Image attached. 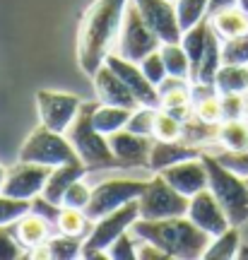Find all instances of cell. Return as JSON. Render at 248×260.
Instances as JSON below:
<instances>
[{"mask_svg":"<svg viewBox=\"0 0 248 260\" xmlns=\"http://www.w3.org/2000/svg\"><path fill=\"white\" fill-rule=\"evenodd\" d=\"M128 0H94L77 27V63L92 77L113 51Z\"/></svg>","mask_w":248,"mask_h":260,"instance_id":"obj_1","label":"cell"},{"mask_svg":"<svg viewBox=\"0 0 248 260\" xmlns=\"http://www.w3.org/2000/svg\"><path fill=\"white\" fill-rule=\"evenodd\" d=\"M138 241H149L159 246L171 260H198L205 255L212 236L195 226L188 217L171 219H142L138 217L130 226Z\"/></svg>","mask_w":248,"mask_h":260,"instance_id":"obj_2","label":"cell"},{"mask_svg":"<svg viewBox=\"0 0 248 260\" xmlns=\"http://www.w3.org/2000/svg\"><path fill=\"white\" fill-rule=\"evenodd\" d=\"M94 106H97V102H82L73 125L65 133V138L70 140L75 154H77V159L87 167V171L116 169V167H120V164H118V159H116V154L111 152L109 138L101 135L99 130L92 125Z\"/></svg>","mask_w":248,"mask_h":260,"instance_id":"obj_3","label":"cell"},{"mask_svg":"<svg viewBox=\"0 0 248 260\" xmlns=\"http://www.w3.org/2000/svg\"><path fill=\"white\" fill-rule=\"evenodd\" d=\"M207 169V188L234 226L248 224V181L222 167L214 154H200Z\"/></svg>","mask_w":248,"mask_h":260,"instance_id":"obj_4","label":"cell"},{"mask_svg":"<svg viewBox=\"0 0 248 260\" xmlns=\"http://www.w3.org/2000/svg\"><path fill=\"white\" fill-rule=\"evenodd\" d=\"M75 159H77V154H75L70 140L63 133H55L41 123L29 133L27 140L19 147V161H32V164H41L48 169L75 161Z\"/></svg>","mask_w":248,"mask_h":260,"instance_id":"obj_5","label":"cell"},{"mask_svg":"<svg viewBox=\"0 0 248 260\" xmlns=\"http://www.w3.org/2000/svg\"><path fill=\"white\" fill-rule=\"evenodd\" d=\"M162 46L157 34L149 29V24L142 19L140 10L135 8V3L128 0L126 5V15H123V24H120V31L116 37V44H113V51L116 56L126 58L130 63H140L145 56H149L152 51Z\"/></svg>","mask_w":248,"mask_h":260,"instance_id":"obj_6","label":"cell"},{"mask_svg":"<svg viewBox=\"0 0 248 260\" xmlns=\"http://www.w3.org/2000/svg\"><path fill=\"white\" fill-rule=\"evenodd\" d=\"M147 181H142V178H106V181H101L92 188V198H89V205L84 207V214L92 222H97L104 214L138 200L145 193Z\"/></svg>","mask_w":248,"mask_h":260,"instance_id":"obj_7","label":"cell"},{"mask_svg":"<svg viewBox=\"0 0 248 260\" xmlns=\"http://www.w3.org/2000/svg\"><path fill=\"white\" fill-rule=\"evenodd\" d=\"M188 203L191 198L174 190L162 178V174H157L147 181L145 193L138 198V210L142 219H171V217H183L188 212Z\"/></svg>","mask_w":248,"mask_h":260,"instance_id":"obj_8","label":"cell"},{"mask_svg":"<svg viewBox=\"0 0 248 260\" xmlns=\"http://www.w3.org/2000/svg\"><path fill=\"white\" fill-rule=\"evenodd\" d=\"M138 217H140L138 200H133V203L123 205L118 210L104 214L101 219H97V222L92 224L89 236L82 241V258H92L94 253L109 251L111 243L116 241L123 232H128Z\"/></svg>","mask_w":248,"mask_h":260,"instance_id":"obj_9","label":"cell"},{"mask_svg":"<svg viewBox=\"0 0 248 260\" xmlns=\"http://www.w3.org/2000/svg\"><path fill=\"white\" fill-rule=\"evenodd\" d=\"M82 106V99L70 92H55V89H39L37 92V111L39 123L55 133H68L75 116Z\"/></svg>","mask_w":248,"mask_h":260,"instance_id":"obj_10","label":"cell"},{"mask_svg":"<svg viewBox=\"0 0 248 260\" xmlns=\"http://www.w3.org/2000/svg\"><path fill=\"white\" fill-rule=\"evenodd\" d=\"M48 174H51L48 167L32 164V161H17L15 167H10L5 171V181H3L0 193L17 198V200H34L46 186Z\"/></svg>","mask_w":248,"mask_h":260,"instance_id":"obj_11","label":"cell"},{"mask_svg":"<svg viewBox=\"0 0 248 260\" xmlns=\"http://www.w3.org/2000/svg\"><path fill=\"white\" fill-rule=\"evenodd\" d=\"M140 10L142 19L149 24V29L157 34L159 44H181L183 31L176 19L174 0H133Z\"/></svg>","mask_w":248,"mask_h":260,"instance_id":"obj_12","label":"cell"},{"mask_svg":"<svg viewBox=\"0 0 248 260\" xmlns=\"http://www.w3.org/2000/svg\"><path fill=\"white\" fill-rule=\"evenodd\" d=\"M185 217H188L195 226H200L202 232H207L210 236H220L222 232H227L231 226L229 217L224 214L222 205L217 203V198L212 195L210 188H205V190H200V193H195L193 198H191Z\"/></svg>","mask_w":248,"mask_h":260,"instance_id":"obj_13","label":"cell"},{"mask_svg":"<svg viewBox=\"0 0 248 260\" xmlns=\"http://www.w3.org/2000/svg\"><path fill=\"white\" fill-rule=\"evenodd\" d=\"M104 63L109 65L111 70H113V73H116L120 80L126 82V87L133 92V96L138 99L140 106L159 109V92H157L154 84H152L147 77L142 75V70H140L138 63H130V60L116 56V53H109Z\"/></svg>","mask_w":248,"mask_h":260,"instance_id":"obj_14","label":"cell"},{"mask_svg":"<svg viewBox=\"0 0 248 260\" xmlns=\"http://www.w3.org/2000/svg\"><path fill=\"white\" fill-rule=\"evenodd\" d=\"M169 186L178 190L185 198H193L195 193H200L207 188V169L202 157H193V159H183L178 164H171L159 171Z\"/></svg>","mask_w":248,"mask_h":260,"instance_id":"obj_15","label":"cell"},{"mask_svg":"<svg viewBox=\"0 0 248 260\" xmlns=\"http://www.w3.org/2000/svg\"><path fill=\"white\" fill-rule=\"evenodd\" d=\"M106 138H109L111 152L116 154L120 167H147L149 149H152V142H154L152 138L138 135V133H133L128 128L116 130Z\"/></svg>","mask_w":248,"mask_h":260,"instance_id":"obj_16","label":"cell"},{"mask_svg":"<svg viewBox=\"0 0 248 260\" xmlns=\"http://www.w3.org/2000/svg\"><path fill=\"white\" fill-rule=\"evenodd\" d=\"M92 82H94V94H97V102L99 104L123 106V109H133V111L140 106L138 99L133 96V92L126 87V82L106 63L92 75Z\"/></svg>","mask_w":248,"mask_h":260,"instance_id":"obj_17","label":"cell"},{"mask_svg":"<svg viewBox=\"0 0 248 260\" xmlns=\"http://www.w3.org/2000/svg\"><path fill=\"white\" fill-rule=\"evenodd\" d=\"M157 92H159V109H164L171 116H176L181 123L193 118V104H191L188 80L166 77L164 82L157 84Z\"/></svg>","mask_w":248,"mask_h":260,"instance_id":"obj_18","label":"cell"},{"mask_svg":"<svg viewBox=\"0 0 248 260\" xmlns=\"http://www.w3.org/2000/svg\"><path fill=\"white\" fill-rule=\"evenodd\" d=\"M51 226L53 224L46 222L41 214L32 212L29 210L27 214H22L15 224H10V229L27 251H37L39 246H46V241L51 239Z\"/></svg>","mask_w":248,"mask_h":260,"instance_id":"obj_19","label":"cell"},{"mask_svg":"<svg viewBox=\"0 0 248 260\" xmlns=\"http://www.w3.org/2000/svg\"><path fill=\"white\" fill-rule=\"evenodd\" d=\"M84 174H87V167H84L80 159L68 161V164H60V167H53L51 169V174H48V178H46V186H44L41 195L46 198L48 203L60 205L63 203L65 190L73 186L75 181H80Z\"/></svg>","mask_w":248,"mask_h":260,"instance_id":"obj_20","label":"cell"},{"mask_svg":"<svg viewBox=\"0 0 248 260\" xmlns=\"http://www.w3.org/2000/svg\"><path fill=\"white\" fill-rule=\"evenodd\" d=\"M202 152L193 145H185L183 140H174V142H166V140H154L152 142V149H149V159L147 167L152 171H162V169L171 167V164H178L183 159H193L200 157Z\"/></svg>","mask_w":248,"mask_h":260,"instance_id":"obj_21","label":"cell"},{"mask_svg":"<svg viewBox=\"0 0 248 260\" xmlns=\"http://www.w3.org/2000/svg\"><path fill=\"white\" fill-rule=\"evenodd\" d=\"M207 34H210V19L205 17V19H200L195 27L183 31V37H181V46H183L185 56L191 60V82L198 80L202 53H205V46H207Z\"/></svg>","mask_w":248,"mask_h":260,"instance_id":"obj_22","label":"cell"},{"mask_svg":"<svg viewBox=\"0 0 248 260\" xmlns=\"http://www.w3.org/2000/svg\"><path fill=\"white\" fill-rule=\"evenodd\" d=\"M207 19H210V27L214 29V34H217L222 41L236 39V37H241V34L248 31V17L239 10V5L220 10V12L210 15Z\"/></svg>","mask_w":248,"mask_h":260,"instance_id":"obj_23","label":"cell"},{"mask_svg":"<svg viewBox=\"0 0 248 260\" xmlns=\"http://www.w3.org/2000/svg\"><path fill=\"white\" fill-rule=\"evenodd\" d=\"M133 109H123V106H109V104H99L92 111V125L99 130L101 135H111L116 130H123L128 125V118Z\"/></svg>","mask_w":248,"mask_h":260,"instance_id":"obj_24","label":"cell"},{"mask_svg":"<svg viewBox=\"0 0 248 260\" xmlns=\"http://www.w3.org/2000/svg\"><path fill=\"white\" fill-rule=\"evenodd\" d=\"M214 87L220 94H246L248 92V65L222 63L214 75Z\"/></svg>","mask_w":248,"mask_h":260,"instance_id":"obj_25","label":"cell"},{"mask_svg":"<svg viewBox=\"0 0 248 260\" xmlns=\"http://www.w3.org/2000/svg\"><path fill=\"white\" fill-rule=\"evenodd\" d=\"M239 246H241V229L231 224L229 229L222 232L220 236H212V241L202 258L205 260H231V258H236Z\"/></svg>","mask_w":248,"mask_h":260,"instance_id":"obj_26","label":"cell"},{"mask_svg":"<svg viewBox=\"0 0 248 260\" xmlns=\"http://www.w3.org/2000/svg\"><path fill=\"white\" fill-rule=\"evenodd\" d=\"M217 142L224 149H231V152L246 149L248 147V121H243V118L222 121L217 125Z\"/></svg>","mask_w":248,"mask_h":260,"instance_id":"obj_27","label":"cell"},{"mask_svg":"<svg viewBox=\"0 0 248 260\" xmlns=\"http://www.w3.org/2000/svg\"><path fill=\"white\" fill-rule=\"evenodd\" d=\"M55 229L65 236H77V239H87L92 232V219L84 214V210H75V207H60Z\"/></svg>","mask_w":248,"mask_h":260,"instance_id":"obj_28","label":"cell"},{"mask_svg":"<svg viewBox=\"0 0 248 260\" xmlns=\"http://www.w3.org/2000/svg\"><path fill=\"white\" fill-rule=\"evenodd\" d=\"M222 68V39L214 34V29L210 27L207 34V46L202 53V63L198 70V80L195 82H205V84H214V75Z\"/></svg>","mask_w":248,"mask_h":260,"instance_id":"obj_29","label":"cell"},{"mask_svg":"<svg viewBox=\"0 0 248 260\" xmlns=\"http://www.w3.org/2000/svg\"><path fill=\"white\" fill-rule=\"evenodd\" d=\"M159 53L164 58L166 73L169 77H178V80H191V60L185 56L181 44H162Z\"/></svg>","mask_w":248,"mask_h":260,"instance_id":"obj_30","label":"cell"},{"mask_svg":"<svg viewBox=\"0 0 248 260\" xmlns=\"http://www.w3.org/2000/svg\"><path fill=\"white\" fill-rule=\"evenodd\" d=\"M176 19L181 31H188L191 27H195L200 19L207 17V5L210 0H176Z\"/></svg>","mask_w":248,"mask_h":260,"instance_id":"obj_31","label":"cell"},{"mask_svg":"<svg viewBox=\"0 0 248 260\" xmlns=\"http://www.w3.org/2000/svg\"><path fill=\"white\" fill-rule=\"evenodd\" d=\"M46 248H48V258L53 260L82 258V239H77V236H65V234L51 236L46 241Z\"/></svg>","mask_w":248,"mask_h":260,"instance_id":"obj_32","label":"cell"},{"mask_svg":"<svg viewBox=\"0 0 248 260\" xmlns=\"http://www.w3.org/2000/svg\"><path fill=\"white\" fill-rule=\"evenodd\" d=\"M181 135H183V123L164 109H157L154 123H152V140L174 142V140H181Z\"/></svg>","mask_w":248,"mask_h":260,"instance_id":"obj_33","label":"cell"},{"mask_svg":"<svg viewBox=\"0 0 248 260\" xmlns=\"http://www.w3.org/2000/svg\"><path fill=\"white\" fill-rule=\"evenodd\" d=\"M193 116L198 118V121L207 123V125H220V123L224 121V116H222L220 92L207 94V96H202V99L193 102Z\"/></svg>","mask_w":248,"mask_h":260,"instance_id":"obj_34","label":"cell"},{"mask_svg":"<svg viewBox=\"0 0 248 260\" xmlns=\"http://www.w3.org/2000/svg\"><path fill=\"white\" fill-rule=\"evenodd\" d=\"M29 210H32V200H17V198H10V195L0 193V226L15 224Z\"/></svg>","mask_w":248,"mask_h":260,"instance_id":"obj_35","label":"cell"},{"mask_svg":"<svg viewBox=\"0 0 248 260\" xmlns=\"http://www.w3.org/2000/svg\"><path fill=\"white\" fill-rule=\"evenodd\" d=\"M222 63L248 65V31L236 39L222 41Z\"/></svg>","mask_w":248,"mask_h":260,"instance_id":"obj_36","label":"cell"},{"mask_svg":"<svg viewBox=\"0 0 248 260\" xmlns=\"http://www.w3.org/2000/svg\"><path fill=\"white\" fill-rule=\"evenodd\" d=\"M138 239L133 236V232H123L116 241L109 246V258L111 260H135L138 258Z\"/></svg>","mask_w":248,"mask_h":260,"instance_id":"obj_37","label":"cell"},{"mask_svg":"<svg viewBox=\"0 0 248 260\" xmlns=\"http://www.w3.org/2000/svg\"><path fill=\"white\" fill-rule=\"evenodd\" d=\"M138 65H140V70H142V75H145V77H147L154 87L159 82H164L166 77H169V73H166V65H164V58H162V53H159V48H157V51H152L149 56H145Z\"/></svg>","mask_w":248,"mask_h":260,"instance_id":"obj_38","label":"cell"},{"mask_svg":"<svg viewBox=\"0 0 248 260\" xmlns=\"http://www.w3.org/2000/svg\"><path fill=\"white\" fill-rule=\"evenodd\" d=\"M222 167H227L229 171H234L236 176L248 178V147L241 152H231V149H222L220 154H214Z\"/></svg>","mask_w":248,"mask_h":260,"instance_id":"obj_39","label":"cell"},{"mask_svg":"<svg viewBox=\"0 0 248 260\" xmlns=\"http://www.w3.org/2000/svg\"><path fill=\"white\" fill-rule=\"evenodd\" d=\"M27 248L15 239L12 229L8 226H0V260H17V258H27Z\"/></svg>","mask_w":248,"mask_h":260,"instance_id":"obj_40","label":"cell"},{"mask_svg":"<svg viewBox=\"0 0 248 260\" xmlns=\"http://www.w3.org/2000/svg\"><path fill=\"white\" fill-rule=\"evenodd\" d=\"M154 113L157 109H149V106H138L135 111L130 113L128 118V125L126 128L138 133V135H147L152 138V123H154Z\"/></svg>","mask_w":248,"mask_h":260,"instance_id":"obj_41","label":"cell"},{"mask_svg":"<svg viewBox=\"0 0 248 260\" xmlns=\"http://www.w3.org/2000/svg\"><path fill=\"white\" fill-rule=\"evenodd\" d=\"M89 198H92V188H89L82 181V178H80V181H75L73 186L65 190L60 207H75V210H84V207L89 205Z\"/></svg>","mask_w":248,"mask_h":260,"instance_id":"obj_42","label":"cell"},{"mask_svg":"<svg viewBox=\"0 0 248 260\" xmlns=\"http://www.w3.org/2000/svg\"><path fill=\"white\" fill-rule=\"evenodd\" d=\"M222 99V116L224 121L243 118V94H220Z\"/></svg>","mask_w":248,"mask_h":260,"instance_id":"obj_43","label":"cell"},{"mask_svg":"<svg viewBox=\"0 0 248 260\" xmlns=\"http://www.w3.org/2000/svg\"><path fill=\"white\" fill-rule=\"evenodd\" d=\"M32 212H37L41 214L46 222H51L55 226V222H58V214H60V205H53V203H48L44 195H37L34 200H32Z\"/></svg>","mask_w":248,"mask_h":260,"instance_id":"obj_44","label":"cell"},{"mask_svg":"<svg viewBox=\"0 0 248 260\" xmlns=\"http://www.w3.org/2000/svg\"><path fill=\"white\" fill-rule=\"evenodd\" d=\"M138 258L140 260H171L162 248H159V246H154V243H149V241H140Z\"/></svg>","mask_w":248,"mask_h":260,"instance_id":"obj_45","label":"cell"},{"mask_svg":"<svg viewBox=\"0 0 248 260\" xmlns=\"http://www.w3.org/2000/svg\"><path fill=\"white\" fill-rule=\"evenodd\" d=\"M239 0H210V5H207V17L214 15V12H220V10H227V8H234Z\"/></svg>","mask_w":248,"mask_h":260,"instance_id":"obj_46","label":"cell"},{"mask_svg":"<svg viewBox=\"0 0 248 260\" xmlns=\"http://www.w3.org/2000/svg\"><path fill=\"white\" fill-rule=\"evenodd\" d=\"M236 258H239V260H248V243H241V246H239Z\"/></svg>","mask_w":248,"mask_h":260,"instance_id":"obj_47","label":"cell"},{"mask_svg":"<svg viewBox=\"0 0 248 260\" xmlns=\"http://www.w3.org/2000/svg\"><path fill=\"white\" fill-rule=\"evenodd\" d=\"M236 5H239V10L243 12V15H246V17H248V0H239Z\"/></svg>","mask_w":248,"mask_h":260,"instance_id":"obj_48","label":"cell"},{"mask_svg":"<svg viewBox=\"0 0 248 260\" xmlns=\"http://www.w3.org/2000/svg\"><path fill=\"white\" fill-rule=\"evenodd\" d=\"M243 121H248V92L243 94Z\"/></svg>","mask_w":248,"mask_h":260,"instance_id":"obj_49","label":"cell"},{"mask_svg":"<svg viewBox=\"0 0 248 260\" xmlns=\"http://www.w3.org/2000/svg\"><path fill=\"white\" fill-rule=\"evenodd\" d=\"M5 171H8V169H3V164H0V190H3V181H5Z\"/></svg>","mask_w":248,"mask_h":260,"instance_id":"obj_50","label":"cell"},{"mask_svg":"<svg viewBox=\"0 0 248 260\" xmlns=\"http://www.w3.org/2000/svg\"><path fill=\"white\" fill-rule=\"evenodd\" d=\"M246 181H248V178H246Z\"/></svg>","mask_w":248,"mask_h":260,"instance_id":"obj_51","label":"cell"}]
</instances>
